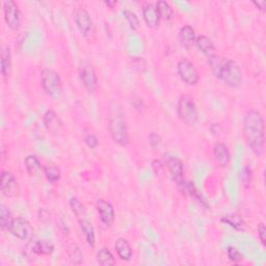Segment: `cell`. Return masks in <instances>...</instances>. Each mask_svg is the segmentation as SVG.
<instances>
[{
  "instance_id": "34",
  "label": "cell",
  "mask_w": 266,
  "mask_h": 266,
  "mask_svg": "<svg viewBox=\"0 0 266 266\" xmlns=\"http://www.w3.org/2000/svg\"><path fill=\"white\" fill-rule=\"evenodd\" d=\"M84 144L91 149H95L98 147V144H99V140L98 138H97V136L95 134H93V133H88V134L85 135L84 137Z\"/></svg>"
},
{
  "instance_id": "4",
  "label": "cell",
  "mask_w": 266,
  "mask_h": 266,
  "mask_svg": "<svg viewBox=\"0 0 266 266\" xmlns=\"http://www.w3.org/2000/svg\"><path fill=\"white\" fill-rule=\"evenodd\" d=\"M41 86L50 98L58 99L63 92V82L56 71L52 69H44L41 72Z\"/></svg>"
},
{
  "instance_id": "38",
  "label": "cell",
  "mask_w": 266,
  "mask_h": 266,
  "mask_svg": "<svg viewBox=\"0 0 266 266\" xmlns=\"http://www.w3.org/2000/svg\"><path fill=\"white\" fill-rule=\"evenodd\" d=\"M132 105L134 106V107L141 111V110H144L145 109V104H144V101L143 99H140L139 97L135 96V97H133V99H132Z\"/></svg>"
},
{
  "instance_id": "41",
  "label": "cell",
  "mask_w": 266,
  "mask_h": 266,
  "mask_svg": "<svg viewBox=\"0 0 266 266\" xmlns=\"http://www.w3.org/2000/svg\"><path fill=\"white\" fill-rule=\"evenodd\" d=\"M253 4L258 8V10L265 12L266 11V1L265 0H261V1H253Z\"/></svg>"
},
{
  "instance_id": "27",
  "label": "cell",
  "mask_w": 266,
  "mask_h": 266,
  "mask_svg": "<svg viewBox=\"0 0 266 266\" xmlns=\"http://www.w3.org/2000/svg\"><path fill=\"white\" fill-rule=\"evenodd\" d=\"M156 8L158 10L159 15H160V18L166 20V21H171L174 18V10L171 6V4L164 1V0H160L156 3Z\"/></svg>"
},
{
  "instance_id": "30",
  "label": "cell",
  "mask_w": 266,
  "mask_h": 266,
  "mask_svg": "<svg viewBox=\"0 0 266 266\" xmlns=\"http://www.w3.org/2000/svg\"><path fill=\"white\" fill-rule=\"evenodd\" d=\"M68 254H69V258H70L71 262H72L73 264H81L83 256H82L80 249H79L77 245H75V244L71 245L69 247Z\"/></svg>"
},
{
  "instance_id": "36",
  "label": "cell",
  "mask_w": 266,
  "mask_h": 266,
  "mask_svg": "<svg viewBox=\"0 0 266 266\" xmlns=\"http://www.w3.org/2000/svg\"><path fill=\"white\" fill-rule=\"evenodd\" d=\"M152 168L157 176H161L164 173V165L162 164V162L160 160H158V159H155V160H153Z\"/></svg>"
},
{
  "instance_id": "15",
  "label": "cell",
  "mask_w": 266,
  "mask_h": 266,
  "mask_svg": "<svg viewBox=\"0 0 266 266\" xmlns=\"http://www.w3.org/2000/svg\"><path fill=\"white\" fill-rule=\"evenodd\" d=\"M143 17L146 24L150 28H156L160 23V15L158 13L156 5L152 3H146L143 7Z\"/></svg>"
},
{
  "instance_id": "5",
  "label": "cell",
  "mask_w": 266,
  "mask_h": 266,
  "mask_svg": "<svg viewBox=\"0 0 266 266\" xmlns=\"http://www.w3.org/2000/svg\"><path fill=\"white\" fill-rule=\"evenodd\" d=\"M177 113L179 119L187 125H193L198 121V108L196 102L189 95H183L180 97L177 104Z\"/></svg>"
},
{
  "instance_id": "1",
  "label": "cell",
  "mask_w": 266,
  "mask_h": 266,
  "mask_svg": "<svg viewBox=\"0 0 266 266\" xmlns=\"http://www.w3.org/2000/svg\"><path fill=\"white\" fill-rule=\"evenodd\" d=\"M243 136L253 152L261 156L265 145V123L263 114L256 109L246 111L243 118Z\"/></svg>"
},
{
  "instance_id": "39",
  "label": "cell",
  "mask_w": 266,
  "mask_h": 266,
  "mask_svg": "<svg viewBox=\"0 0 266 266\" xmlns=\"http://www.w3.org/2000/svg\"><path fill=\"white\" fill-rule=\"evenodd\" d=\"M39 218H40V220L43 221V223H47V221L50 218L49 212L47 210H45V209H41L39 211Z\"/></svg>"
},
{
  "instance_id": "16",
  "label": "cell",
  "mask_w": 266,
  "mask_h": 266,
  "mask_svg": "<svg viewBox=\"0 0 266 266\" xmlns=\"http://www.w3.org/2000/svg\"><path fill=\"white\" fill-rule=\"evenodd\" d=\"M213 156L215 162L220 167H226L229 165L231 160V154H230L229 148L225 144H216L213 148Z\"/></svg>"
},
{
  "instance_id": "22",
  "label": "cell",
  "mask_w": 266,
  "mask_h": 266,
  "mask_svg": "<svg viewBox=\"0 0 266 266\" xmlns=\"http://www.w3.org/2000/svg\"><path fill=\"white\" fill-rule=\"evenodd\" d=\"M13 63H12V53L8 46L3 47L1 51V74L4 78L10 77L12 74Z\"/></svg>"
},
{
  "instance_id": "3",
  "label": "cell",
  "mask_w": 266,
  "mask_h": 266,
  "mask_svg": "<svg viewBox=\"0 0 266 266\" xmlns=\"http://www.w3.org/2000/svg\"><path fill=\"white\" fill-rule=\"evenodd\" d=\"M108 128L112 140L119 146L125 147L129 144V130L128 124L124 116L123 112L120 109H116L109 118Z\"/></svg>"
},
{
  "instance_id": "9",
  "label": "cell",
  "mask_w": 266,
  "mask_h": 266,
  "mask_svg": "<svg viewBox=\"0 0 266 266\" xmlns=\"http://www.w3.org/2000/svg\"><path fill=\"white\" fill-rule=\"evenodd\" d=\"M79 78L88 93H95L98 90V76L91 64H83L79 68Z\"/></svg>"
},
{
  "instance_id": "33",
  "label": "cell",
  "mask_w": 266,
  "mask_h": 266,
  "mask_svg": "<svg viewBox=\"0 0 266 266\" xmlns=\"http://www.w3.org/2000/svg\"><path fill=\"white\" fill-rule=\"evenodd\" d=\"M227 256L230 261H232L234 263H237L239 261H241L242 259V255L239 252L235 246H229L227 249Z\"/></svg>"
},
{
  "instance_id": "28",
  "label": "cell",
  "mask_w": 266,
  "mask_h": 266,
  "mask_svg": "<svg viewBox=\"0 0 266 266\" xmlns=\"http://www.w3.org/2000/svg\"><path fill=\"white\" fill-rule=\"evenodd\" d=\"M44 174H45L46 179L50 182V183H55L57 181H59L60 179V170L59 167L55 164H48L46 166H44Z\"/></svg>"
},
{
  "instance_id": "7",
  "label": "cell",
  "mask_w": 266,
  "mask_h": 266,
  "mask_svg": "<svg viewBox=\"0 0 266 266\" xmlns=\"http://www.w3.org/2000/svg\"><path fill=\"white\" fill-rule=\"evenodd\" d=\"M177 71L182 81L188 85H196L199 82V73L197 68L190 60L183 58L178 61Z\"/></svg>"
},
{
  "instance_id": "42",
  "label": "cell",
  "mask_w": 266,
  "mask_h": 266,
  "mask_svg": "<svg viewBox=\"0 0 266 266\" xmlns=\"http://www.w3.org/2000/svg\"><path fill=\"white\" fill-rule=\"evenodd\" d=\"M104 3H105L106 5H107L108 7H110V8H113L114 5H117V4H118L117 1H105Z\"/></svg>"
},
{
  "instance_id": "35",
  "label": "cell",
  "mask_w": 266,
  "mask_h": 266,
  "mask_svg": "<svg viewBox=\"0 0 266 266\" xmlns=\"http://www.w3.org/2000/svg\"><path fill=\"white\" fill-rule=\"evenodd\" d=\"M148 139H149L150 146L152 147L153 149H156L159 145L161 144V137L159 136L157 133H155V132L150 133L149 136H148Z\"/></svg>"
},
{
  "instance_id": "21",
  "label": "cell",
  "mask_w": 266,
  "mask_h": 266,
  "mask_svg": "<svg viewBox=\"0 0 266 266\" xmlns=\"http://www.w3.org/2000/svg\"><path fill=\"white\" fill-rule=\"evenodd\" d=\"M31 251L32 253L40 256H49L54 252V244L49 240H45V239L37 240L32 243Z\"/></svg>"
},
{
  "instance_id": "2",
  "label": "cell",
  "mask_w": 266,
  "mask_h": 266,
  "mask_svg": "<svg viewBox=\"0 0 266 266\" xmlns=\"http://www.w3.org/2000/svg\"><path fill=\"white\" fill-rule=\"evenodd\" d=\"M212 73L230 87H239L242 84V72L233 59L213 54L209 57Z\"/></svg>"
},
{
  "instance_id": "13",
  "label": "cell",
  "mask_w": 266,
  "mask_h": 266,
  "mask_svg": "<svg viewBox=\"0 0 266 266\" xmlns=\"http://www.w3.org/2000/svg\"><path fill=\"white\" fill-rule=\"evenodd\" d=\"M96 208L102 223L107 227L112 226L114 223V218H116V214H114V209L111 204L103 199H100L97 201Z\"/></svg>"
},
{
  "instance_id": "32",
  "label": "cell",
  "mask_w": 266,
  "mask_h": 266,
  "mask_svg": "<svg viewBox=\"0 0 266 266\" xmlns=\"http://www.w3.org/2000/svg\"><path fill=\"white\" fill-rule=\"evenodd\" d=\"M241 181L245 187H250L253 181V171L250 166L245 165L241 172Z\"/></svg>"
},
{
  "instance_id": "14",
  "label": "cell",
  "mask_w": 266,
  "mask_h": 266,
  "mask_svg": "<svg viewBox=\"0 0 266 266\" xmlns=\"http://www.w3.org/2000/svg\"><path fill=\"white\" fill-rule=\"evenodd\" d=\"M43 122L48 132H50L53 135H58L63 131L64 123L55 111L47 110L45 114H44Z\"/></svg>"
},
{
  "instance_id": "40",
  "label": "cell",
  "mask_w": 266,
  "mask_h": 266,
  "mask_svg": "<svg viewBox=\"0 0 266 266\" xmlns=\"http://www.w3.org/2000/svg\"><path fill=\"white\" fill-rule=\"evenodd\" d=\"M221 130H223V128H221L220 126V124L218 123H214V124H212V125L210 126V131L211 133L213 135H219L220 134V132Z\"/></svg>"
},
{
  "instance_id": "20",
  "label": "cell",
  "mask_w": 266,
  "mask_h": 266,
  "mask_svg": "<svg viewBox=\"0 0 266 266\" xmlns=\"http://www.w3.org/2000/svg\"><path fill=\"white\" fill-rule=\"evenodd\" d=\"M78 221H79V226H80L81 232L85 238L87 244L90 245L92 249H94L96 245V235H95L94 227L92 226L90 220H88L87 218H83Z\"/></svg>"
},
{
  "instance_id": "8",
  "label": "cell",
  "mask_w": 266,
  "mask_h": 266,
  "mask_svg": "<svg viewBox=\"0 0 266 266\" xmlns=\"http://www.w3.org/2000/svg\"><path fill=\"white\" fill-rule=\"evenodd\" d=\"M3 13L4 20L8 27L13 30H17L20 28L22 22V15L19 10V6L12 0L3 2Z\"/></svg>"
},
{
  "instance_id": "31",
  "label": "cell",
  "mask_w": 266,
  "mask_h": 266,
  "mask_svg": "<svg viewBox=\"0 0 266 266\" xmlns=\"http://www.w3.org/2000/svg\"><path fill=\"white\" fill-rule=\"evenodd\" d=\"M124 16H125L126 20H127L128 24L130 25L131 29L137 30L139 28L140 22H139V19H138V17L136 16V14H134V13L129 11V10H126V11H124Z\"/></svg>"
},
{
  "instance_id": "11",
  "label": "cell",
  "mask_w": 266,
  "mask_h": 266,
  "mask_svg": "<svg viewBox=\"0 0 266 266\" xmlns=\"http://www.w3.org/2000/svg\"><path fill=\"white\" fill-rule=\"evenodd\" d=\"M166 167L171 174L174 182L180 189L185 184L184 180V164L181 159L177 157H168L166 160Z\"/></svg>"
},
{
  "instance_id": "19",
  "label": "cell",
  "mask_w": 266,
  "mask_h": 266,
  "mask_svg": "<svg viewBox=\"0 0 266 266\" xmlns=\"http://www.w3.org/2000/svg\"><path fill=\"white\" fill-rule=\"evenodd\" d=\"M196 45L203 54H205L208 57L215 54L214 43L207 35H200V37H198L196 39Z\"/></svg>"
},
{
  "instance_id": "12",
  "label": "cell",
  "mask_w": 266,
  "mask_h": 266,
  "mask_svg": "<svg viewBox=\"0 0 266 266\" xmlns=\"http://www.w3.org/2000/svg\"><path fill=\"white\" fill-rule=\"evenodd\" d=\"M0 190L6 198H13L18 193L19 186L16 177L8 171L1 172V179H0Z\"/></svg>"
},
{
  "instance_id": "10",
  "label": "cell",
  "mask_w": 266,
  "mask_h": 266,
  "mask_svg": "<svg viewBox=\"0 0 266 266\" xmlns=\"http://www.w3.org/2000/svg\"><path fill=\"white\" fill-rule=\"evenodd\" d=\"M74 22L77 26L78 30L83 35H88L93 29V20L84 7L79 6L75 8L73 13Z\"/></svg>"
},
{
  "instance_id": "25",
  "label": "cell",
  "mask_w": 266,
  "mask_h": 266,
  "mask_svg": "<svg viewBox=\"0 0 266 266\" xmlns=\"http://www.w3.org/2000/svg\"><path fill=\"white\" fill-rule=\"evenodd\" d=\"M96 259L98 264L102 266H111L116 263L112 253L107 249V247H102V249L97 252Z\"/></svg>"
},
{
  "instance_id": "37",
  "label": "cell",
  "mask_w": 266,
  "mask_h": 266,
  "mask_svg": "<svg viewBox=\"0 0 266 266\" xmlns=\"http://www.w3.org/2000/svg\"><path fill=\"white\" fill-rule=\"evenodd\" d=\"M258 236L261 243L265 246L266 245V228L264 224H260L258 226Z\"/></svg>"
},
{
  "instance_id": "24",
  "label": "cell",
  "mask_w": 266,
  "mask_h": 266,
  "mask_svg": "<svg viewBox=\"0 0 266 266\" xmlns=\"http://www.w3.org/2000/svg\"><path fill=\"white\" fill-rule=\"evenodd\" d=\"M221 223H224L233 229L237 230V231H243L245 229V224L243 219L236 214H227L220 218Z\"/></svg>"
},
{
  "instance_id": "18",
  "label": "cell",
  "mask_w": 266,
  "mask_h": 266,
  "mask_svg": "<svg viewBox=\"0 0 266 266\" xmlns=\"http://www.w3.org/2000/svg\"><path fill=\"white\" fill-rule=\"evenodd\" d=\"M114 250H116L119 258L122 261H130L132 258V249L130 243L125 238H118L114 243Z\"/></svg>"
},
{
  "instance_id": "6",
  "label": "cell",
  "mask_w": 266,
  "mask_h": 266,
  "mask_svg": "<svg viewBox=\"0 0 266 266\" xmlns=\"http://www.w3.org/2000/svg\"><path fill=\"white\" fill-rule=\"evenodd\" d=\"M8 231L18 239H21V240H29L34 233L31 224L27 219L21 216L14 217Z\"/></svg>"
},
{
  "instance_id": "17",
  "label": "cell",
  "mask_w": 266,
  "mask_h": 266,
  "mask_svg": "<svg viewBox=\"0 0 266 266\" xmlns=\"http://www.w3.org/2000/svg\"><path fill=\"white\" fill-rule=\"evenodd\" d=\"M196 32L190 25H184L181 27L179 31V40L184 48L190 49L196 44Z\"/></svg>"
},
{
  "instance_id": "23",
  "label": "cell",
  "mask_w": 266,
  "mask_h": 266,
  "mask_svg": "<svg viewBox=\"0 0 266 266\" xmlns=\"http://www.w3.org/2000/svg\"><path fill=\"white\" fill-rule=\"evenodd\" d=\"M24 164L26 167V171L30 176H37L42 171V164L39 160V158L34 155H28L25 158Z\"/></svg>"
},
{
  "instance_id": "29",
  "label": "cell",
  "mask_w": 266,
  "mask_h": 266,
  "mask_svg": "<svg viewBox=\"0 0 266 266\" xmlns=\"http://www.w3.org/2000/svg\"><path fill=\"white\" fill-rule=\"evenodd\" d=\"M70 207L72 209L73 213L75 214V216L77 217L78 220L86 218V212H85V208L83 206V204L79 201L77 198H71L70 199Z\"/></svg>"
},
{
  "instance_id": "26",
  "label": "cell",
  "mask_w": 266,
  "mask_h": 266,
  "mask_svg": "<svg viewBox=\"0 0 266 266\" xmlns=\"http://www.w3.org/2000/svg\"><path fill=\"white\" fill-rule=\"evenodd\" d=\"M13 215L11 210L8 209L5 205L1 204L0 206V227H1L2 230H7L10 229L12 223H13Z\"/></svg>"
}]
</instances>
